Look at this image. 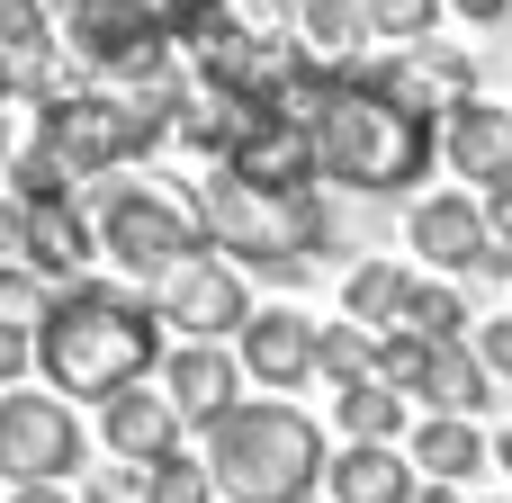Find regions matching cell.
<instances>
[{
  "label": "cell",
  "instance_id": "obj_1",
  "mask_svg": "<svg viewBox=\"0 0 512 503\" xmlns=\"http://www.w3.org/2000/svg\"><path fill=\"white\" fill-rule=\"evenodd\" d=\"M441 81L423 63H378V72H351V63H297V81L279 90V108L315 135V171L360 189V198H396L432 171L441 153V126H432V99Z\"/></svg>",
  "mask_w": 512,
  "mask_h": 503
},
{
  "label": "cell",
  "instance_id": "obj_2",
  "mask_svg": "<svg viewBox=\"0 0 512 503\" xmlns=\"http://www.w3.org/2000/svg\"><path fill=\"white\" fill-rule=\"evenodd\" d=\"M162 333L171 324H162L153 297L72 279V288H54V306L36 324V369H45L54 396H99L108 405V396H126L162 369Z\"/></svg>",
  "mask_w": 512,
  "mask_h": 503
},
{
  "label": "cell",
  "instance_id": "obj_3",
  "mask_svg": "<svg viewBox=\"0 0 512 503\" xmlns=\"http://www.w3.org/2000/svg\"><path fill=\"white\" fill-rule=\"evenodd\" d=\"M198 432H207L198 459H207V477H216V495H225V503H315L324 468H333L324 432H315L297 405L234 396V405L207 414Z\"/></svg>",
  "mask_w": 512,
  "mask_h": 503
},
{
  "label": "cell",
  "instance_id": "obj_4",
  "mask_svg": "<svg viewBox=\"0 0 512 503\" xmlns=\"http://www.w3.org/2000/svg\"><path fill=\"white\" fill-rule=\"evenodd\" d=\"M198 225H207L216 252H234L243 270H279V279H297L315 261V243H324L315 189H252L234 171L198 180Z\"/></svg>",
  "mask_w": 512,
  "mask_h": 503
},
{
  "label": "cell",
  "instance_id": "obj_5",
  "mask_svg": "<svg viewBox=\"0 0 512 503\" xmlns=\"http://www.w3.org/2000/svg\"><path fill=\"white\" fill-rule=\"evenodd\" d=\"M162 135H171V117L144 108L135 90H63V99H45V117H36V144H54L72 180H108V171L144 162Z\"/></svg>",
  "mask_w": 512,
  "mask_h": 503
},
{
  "label": "cell",
  "instance_id": "obj_6",
  "mask_svg": "<svg viewBox=\"0 0 512 503\" xmlns=\"http://www.w3.org/2000/svg\"><path fill=\"white\" fill-rule=\"evenodd\" d=\"M81 216L99 225V252H108L117 270H135V279H171L189 252H207L198 207H180V198H162V189H135V180H99V198H90Z\"/></svg>",
  "mask_w": 512,
  "mask_h": 503
},
{
  "label": "cell",
  "instance_id": "obj_7",
  "mask_svg": "<svg viewBox=\"0 0 512 503\" xmlns=\"http://www.w3.org/2000/svg\"><path fill=\"white\" fill-rule=\"evenodd\" d=\"M90 468V441L72 423L63 396H36V387H0V477L9 486H63Z\"/></svg>",
  "mask_w": 512,
  "mask_h": 503
},
{
  "label": "cell",
  "instance_id": "obj_8",
  "mask_svg": "<svg viewBox=\"0 0 512 503\" xmlns=\"http://www.w3.org/2000/svg\"><path fill=\"white\" fill-rule=\"evenodd\" d=\"M63 45L90 72H126V81L171 72V36L144 0H63Z\"/></svg>",
  "mask_w": 512,
  "mask_h": 503
},
{
  "label": "cell",
  "instance_id": "obj_9",
  "mask_svg": "<svg viewBox=\"0 0 512 503\" xmlns=\"http://www.w3.org/2000/svg\"><path fill=\"white\" fill-rule=\"evenodd\" d=\"M162 324L180 333V342H225V333H243L252 324V288H243V270L234 261H216V243L207 252H189L171 279H162Z\"/></svg>",
  "mask_w": 512,
  "mask_h": 503
},
{
  "label": "cell",
  "instance_id": "obj_10",
  "mask_svg": "<svg viewBox=\"0 0 512 503\" xmlns=\"http://www.w3.org/2000/svg\"><path fill=\"white\" fill-rule=\"evenodd\" d=\"M216 171H234V180H252V189H306V180H324V171H315V135H306L288 108H252V126L225 144Z\"/></svg>",
  "mask_w": 512,
  "mask_h": 503
},
{
  "label": "cell",
  "instance_id": "obj_11",
  "mask_svg": "<svg viewBox=\"0 0 512 503\" xmlns=\"http://www.w3.org/2000/svg\"><path fill=\"white\" fill-rule=\"evenodd\" d=\"M405 243L432 261V279H459V270H486V252H495V234H486V198H423L414 216H405Z\"/></svg>",
  "mask_w": 512,
  "mask_h": 503
},
{
  "label": "cell",
  "instance_id": "obj_12",
  "mask_svg": "<svg viewBox=\"0 0 512 503\" xmlns=\"http://www.w3.org/2000/svg\"><path fill=\"white\" fill-rule=\"evenodd\" d=\"M441 153H450V171L459 180H477V189H504L512 180V108L495 99H450V117H441Z\"/></svg>",
  "mask_w": 512,
  "mask_h": 503
},
{
  "label": "cell",
  "instance_id": "obj_13",
  "mask_svg": "<svg viewBox=\"0 0 512 503\" xmlns=\"http://www.w3.org/2000/svg\"><path fill=\"white\" fill-rule=\"evenodd\" d=\"M315 333H324V324H306L297 306H252V324L234 333V342H243V378H261V387H279V396L306 387V378H315Z\"/></svg>",
  "mask_w": 512,
  "mask_h": 503
},
{
  "label": "cell",
  "instance_id": "obj_14",
  "mask_svg": "<svg viewBox=\"0 0 512 503\" xmlns=\"http://www.w3.org/2000/svg\"><path fill=\"white\" fill-rule=\"evenodd\" d=\"M234 387H243V351H225V342H180V351H162V396H171L189 423L225 414Z\"/></svg>",
  "mask_w": 512,
  "mask_h": 503
},
{
  "label": "cell",
  "instance_id": "obj_15",
  "mask_svg": "<svg viewBox=\"0 0 512 503\" xmlns=\"http://www.w3.org/2000/svg\"><path fill=\"white\" fill-rule=\"evenodd\" d=\"M180 405L162 396V387H126V396H108V450L126 459V468H153V459H180Z\"/></svg>",
  "mask_w": 512,
  "mask_h": 503
},
{
  "label": "cell",
  "instance_id": "obj_16",
  "mask_svg": "<svg viewBox=\"0 0 512 503\" xmlns=\"http://www.w3.org/2000/svg\"><path fill=\"white\" fill-rule=\"evenodd\" d=\"M90 252H99V225H90L72 198H36V207H27V270H36V279L72 288Z\"/></svg>",
  "mask_w": 512,
  "mask_h": 503
},
{
  "label": "cell",
  "instance_id": "obj_17",
  "mask_svg": "<svg viewBox=\"0 0 512 503\" xmlns=\"http://www.w3.org/2000/svg\"><path fill=\"white\" fill-rule=\"evenodd\" d=\"M414 459L396 441H342V459L324 468V495L333 503H414Z\"/></svg>",
  "mask_w": 512,
  "mask_h": 503
},
{
  "label": "cell",
  "instance_id": "obj_18",
  "mask_svg": "<svg viewBox=\"0 0 512 503\" xmlns=\"http://www.w3.org/2000/svg\"><path fill=\"white\" fill-rule=\"evenodd\" d=\"M405 459H414V477H441V486H468L495 450H486V432L468 423V414H423L414 432H405Z\"/></svg>",
  "mask_w": 512,
  "mask_h": 503
},
{
  "label": "cell",
  "instance_id": "obj_19",
  "mask_svg": "<svg viewBox=\"0 0 512 503\" xmlns=\"http://www.w3.org/2000/svg\"><path fill=\"white\" fill-rule=\"evenodd\" d=\"M495 405V369L477 360V342H432V369H423V414H486Z\"/></svg>",
  "mask_w": 512,
  "mask_h": 503
},
{
  "label": "cell",
  "instance_id": "obj_20",
  "mask_svg": "<svg viewBox=\"0 0 512 503\" xmlns=\"http://www.w3.org/2000/svg\"><path fill=\"white\" fill-rule=\"evenodd\" d=\"M333 423H342V441H405V432H414V414H405V396H396L387 378L342 387V396H333Z\"/></svg>",
  "mask_w": 512,
  "mask_h": 503
},
{
  "label": "cell",
  "instance_id": "obj_21",
  "mask_svg": "<svg viewBox=\"0 0 512 503\" xmlns=\"http://www.w3.org/2000/svg\"><path fill=\"white\" fill-rule=\"evenodd\" d=\"M405 288H414V279H405L396 261H360V270L342 279V315L369 324V333H396V324H405Z\"/></svg>",
  "mask_w": 512,
  "mask_h": 503
},
{
  "label": "cell",
  "instance_id": "obj_22",
  "mask_svg": "<svg viewBox=\"0 0 512 503\" xmlns=\"http://www.w3.org/2000/svg\"><path fill=\"white\" fill-rule=\"evenodd\" d=\"M405 333H423V342H468L477 324H468V306H459L450 279H414V288H405Z\"/></svg>",
  "mask_w": 512,
  "mask_h": 503
},
{
  "label": "cell",
  "instance_id": "obj_23",
  "mask_svg": "<svg viewBox=\"0 0 512 503\" xmlns=\"http://www.w3.org/2000/svg\"><path fill=\"white\" fill-rule=\"evenodd\" d=\"M315 378H333V387L378 378V333H369V324H324V333H315Z\"/></svg>",
  "mask_w": 512,
  "mask_h": 503
},
{
  "label": "cell",
  "instance_id": "obj_24",
  "mask_svg": "<svg viewBox=\"0 0 512 503\" xmlns=\"http://www.w3.org/2000/svg\"><path fill=\"white\" fill-rule=\"evenodd\" d=\"M297 27H306V45L333 54V63H342L360 36H378V27H369V0H297Z\"/></svg>",
  "mask_w": 512,
  "mask_h": 503
},
{
  "label": "cell",
  "instance_id": "obj_25",
  "mask_svg": "<svg viewBox=\"0 0 512 503\" xmlns=\"http://www.w3.org/2000/svg\"><path fill=\"white\" fill-rule=\"evenodd\" d=\"M45 306H54V279H36L27 261H0V324L9 333H36Z\"/></svg>",
  "mask_w": 512,
  "mask_h": 503
},
{
  "label": "cell",
  "instance_id": "obj_26",
  "mask_svg": "<svg viewBox=\"0 0 512 503\" xmlns=\"http://www.w3.org/2000/svg\"><path fill=\"white\" fill-rule=\"evenodd\" d=\"M0 54H9V63H45V54H54L45 0H0Z\"/></svg>",
  "mask_w": 512,
  "mask_h": 503
},
{
  "label": "cell",
  "instance_id": "obj_27",
  "mask_svg": "<svg viewBox=\"0 0 512 503\" xmlns=\"http://www.w3.org/2000/svg\"><path fill=\"white\" fill-rule=\"evenodd\" d=\"M135 495L144 503H216V477H207V459H153Z\"/></svg>",
  "mask_w": 512,
  "mask_h": 503
},
{
  "label": "cell",
  "instance_id": "obj_28",
  "mask_svg": "<svg viewBox=\"0 0 512 503\" xmlns=\"http://www.w3.org/2000/svg\"><path fill=\"white\" fill-rule=\"evenodd\" d=\"M423 369H432V342H423V333H405V324L378 333V378H387L396 396H423Z\"/></svg>",
  "mask_w": 512,
  "mask_h": 503
},
{
  "label": "cell",
  "instance_id": "obj_29",
  "mask_svg": "<svg viewBox=\"0 0 512 503\" xmlns=\"http://www.w3.org/2000/svg\"><path fill=\"white\" fill-rule=\"evenodd\" d=\"M432 9L441 0H369V27L378 36H432Z\"/></svg>",
  "mask_w": 512,
  "mask_h": 503
},
{
  "label": "cell",
  "instance_id": "obj_30",
  "mask_svg": "<svg viewBox=\"0 0 512 503\" xmlns=\"http://www.w3.org/2000/svg\"><path fill=\"white\" fill-rule=\"evenodd\" d=\"M423 72H432V81H441L450 99H468V81H477V63H468L459 45H432V54H423Z\"/></svg>",
  "mask_w": 512,
  "mask_h": 503
},
{
  "label": "cell",
  "instance_id": "obj_31",
  "mask_svg": "<svg viewBox=\"0 0 512 503\" xmlns=\"http://www.w3.org/2000/svg\"><path fill=\"white\" fill-rule=\"evenodd\" d=\"M468 342H477V360H486L495 378H512V315H495V324H477Z\"/></svg>",
  "mask_w": 512,
  "mask_h": 503
},
{
  "label": "cell",
  "instance_id": "obj_32",
  "mask_svg": "<svg viewBox=\"0 0 512 503\" xmlns=\"http://www.w3.org/2000/svg\"><path fill=\"white\" fill-rule=\"evenodd\" d=\"M126 486H144V468H99L81 477V503H126Z\"/></svg>",
  "mask_w": 512,
  "mask_h": 503
},
{
  "label": "cell",
  "instance_id": "obj_33",
  "mask_svg": "<svg viewBox=\"0 0 512 503\" xmlns=\"http://www.w3.org/2000/svg\"><path fill=\"white\" fill-rule=\"evenodd\" d=\"M18 369H36V333H9V324H0V387H9Z\"/></svg>",
  "mask_w": 512,
  "mask_h": 503
},
{
  "label": "cell",
  "instance_id": "obj_34",
  "mask_svg": "<svg viewBox=\"0 0 512 503\" xmlns=\"http://www.w3.org/2000/svg\"><path fill=\"white\" fill-rule=\"evenodd\" d=\"M0 261H27V207L0 198Z\"/></svg>",
  "mask_w": 512,
  "mask_h": 503
},
{
  "label": "cell",
  "instance_id": "obj_35",
  "mask_svg": "<svg viewBox=\"0 0 512 503\" xmlns=\"http://www.w3.org/2000/svg\"><path fill=\"white\" fill-rule=\"evenodd\" d=\"M486 234L512 252V180H504V189H486Z\"/></svg>",
  "mask_w": 512,
  "mask_h": 503
},
{
  "label": "cell",
  "instance_id": "obj_36",
  "mask_svg": "<svg viewBox=\"0 0 512 503\" xmlns=\"http://www.w3.org/2000/svg\"><path fill=\"white\" fill-rule=\"evenodd\" d=\"M441 9H459V18H468V27H495V18H504L512 0H441Z\"/></svg>",
  "mask_w": 512,
  "mask_h": 503
},
{
  "label": "cell",
  "instance_id": "obj_37",
  "mask_svg": "<svg viewBox=\"0 0 512 503\" xmlns=\"http://www.w3.org/2000/svg\"><path fill=\"white\" fill-rule=\"evenodd\" d=\"M9 503H72L63 486H9Z\"/></svg>",
  "mask_w": 512,
  "mask_h": 503
},
{
  "label": "cell",
  "instance_id": "obj_38",
  "mask_svg": "<svg viewBox=\"0 0 512 503\" xmlns=\"http://www.w3.org/2000/svg\"><path fill=\"white\" fill-rule=\"evenodd\" d=\"M414 503H459V486H441V477H423V486H414Z\"/></svg>",
  "mask_w": 512,
  "mask_h": 503
},
{
  "label": "cell",
  "instance_id": "obj_39",
  "mask_svg": "<svg viewBox=\"0 0 512 503\" xmlns=\"http://www.w3.org/2000/svg\"><path fill=\"white\" fill-rule=\"evenodd\" d=\"M9 153H18V126H9V108H0V171H9Z\"/></svg>",
  "mask_w": 512,
  "mask_h": 503
},
{
  "label": "cell",
  "instance_id": "obj_40",
  "mask_svg": "<svg viewBox=\"0 0 512 503\" xmlns=\"http://www.w3.org/2000/svg\"><path fill=\"white\" fill-rule=\"evenodd\" d=\"M9 90H18V63H9V54H0V108H9Z\"/></svg>",
  "mask_w": 512,
  "mask_h": 503
},
{
  "label": "cell",
  "instance_id": "obj_41",
  "mask_svg": "<svg viewBox=\"0 0 512 503\" xmlns=\"http://www.w3.org/2000/svg\"><path fill=\"white\" fill-rule=\"evenodd\" d=\"M495 468H512V432H504V441H495Z\"/></svg>",
  "mask_w": 512,
  "mask_h": 503
}]
</instances>
